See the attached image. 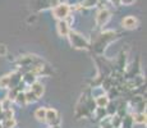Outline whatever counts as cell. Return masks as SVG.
Segmentation results:
<instances>
[{
	"label": "cell",
	"mask_w": 147,
	"mask_h": 128,
	"mask_svg": "<svg viewBox=\"0 0 147 128\" xmlns=\"http://www.w3.org/2000/svg\"><path fill=\"white\" fill-rule=\"evenodd\" d=\"M118 37H119V33L115 32V31H104V32H100L97 36L92 39V42H90V47H92L96 53L101 54L104 53V50L106 49L110 42H113Z\"/></svg>",
	"instance_id": "cell-1"
},
{
	"label": "cell",
	"mask_w": 147,
	"mask_h": 128,
	"mask_svg": "<svg viewBox=\"0 0 147 128\" xmlns=\"http://www.w3.org/2000/svg\"><path fill=\"white\" fill-rule=\"evenodd\" d=\"M67 37L69 39L70 45H72L74 49H78V50H90L91 49V47H90V41L88 40L84 37L83 35L76 32V31L70 30V32L68 33Z\"/></svg>",
	"instance_id": "cell-2"
},
{
	"label": "cell",
	"mask_w": 147,
	"mask_h": 128,
	"mask_svg": "<svg viewBox=\"0 0 147 128\" xmlns=\"http://www.w3.org/2000/svg\"><path fill=\"white\" fill-rule=\"evenodd\" d=\"M70 12H72V7H70L69 4H67L65 1L55 5V7H53V9H51L54 18H56L58 21H64L65 17L70 14Z\"/></svg>",
	"instance_id": "cell-3"
},
{
	"label": "cell",
	"mask_w": 147,
	"mask_h": 128,
	"mask_svg": "<svg viewBox=\"0 0 147 128\" xmlns=\"http://www.w3.org/2000/svg\"><path fill=\"white\" fill-rule=\"evenodd\" d=\"M111 18V12L107 8H101L97 13H96V24L98 27H104Z\"/></svg>",
	"instance_id": "cell-4"
},
{
	"label": "cell",
	"mask_w": 147,
	"mask_h": 128,
	"mask_svg": "<svg viewBox=\"0 0 147 128\" xmlns=\"http://www.w3.org/2000/svg\"><path fill=\"white\" fill-rule=\"evenodd\" d=\"M45 123H47L50 127H59L60 124V115L55 109H46V118Z\"/></svg>",
	"instance_id": "cell-5"
},
{
	"label": "cell",
	"mask_w": 147,
	"mask_h": 128,
	"mask_svg": "<svg viewBox=\"0 0 147 128\" xmlns=\"http://www.w3.org/2000/svg\"><path fill=\"white\" fill-rule=\"evenodd\" d=\"M138 23L140 22L134 16H127L121 19V26L125 30H134V28L138 27Z\"/></svg>",
	"instance_id": "cell-6"
},
{
	"label": "cell",
	"mask_w": 147,
	"mask_h": 128,
	"mask_svg": "<svg viewBox=\"0 0 147 128\" xmlns=\"http://www.w3.org/2000/svg\"><path fill=\"white\" fill-rule=\"evenodd\" d=\"M19 82H22V73L19 72V70H16V72L10 73L9 74V89L17 87L19 85Z\"/></svg>",
	"instance_id": "cell-7"
},
{
	"label": "cell",
	"mask_w": 147,
	"mask_h": 128,
	"mask_svg": "<svg viewBox=\"0 0 147 128\" xmlns=\"http://www.w3.org/2000/svg\"><path fill=\"white\" fill-rule=\"evenodd\" d=\"M30 90L32 91L33 93H35L37 99H41L42 95L45 93V86L41 83V82H38V81H36L35 83L31 85V86H30Z\"/></svg>",
	"instance_id": "cell-8"
},
{
	"label": "cell",
	"mask_w": 147,
	"mask_h": 128,
	"mask_svg": "<svg viewBox=\"0 0 147 128\" xmlns=\"http://www.w3.org/2000/svg\"><path fill=\"white\" fill-rule=\"evenodd\" d=\"M56 30H58L59 36L61 37H67L68 33L70 32V27L68 26L64 21H58V24H56Z\"/></svg>",
	"instance_id": "cell-9"
},
{
	"label": "cell",
	"mask_w": 147,
	"mask_h": 128,
	"mask_svg": "<svg viewBox=\"0 0 147 128\" xmlns=\"http://www.w3.org/2000/svg\"><path fill=\"white\" fill-rule=\"evenodd\" d=\"M22 79H23L24 85L31 86L32 83H35V82L37 81V76H36L35 73H32L31 70H28V72H24L23 74H22Z\"/></svg>",
	"instance_id": "cell-10"
},
{
	"label": "cell",
	"mask_w": 147,
	"mask_h": 128,
	"mask_svg": "<svg viewBox=\"0 0 147 128\" xmlns=\"http://www.w3.org/2000/svg\"><path fill=\"white\" fill-rule=\"evenodd\" d=\"M109 101H110V99L106 93H102V95H98L95 98V104L97 108H106Z\"/></svg>",
	"instance_id": "cell-11"
},
{
	"label": "cell",
	"mask_w": 147,
	"mask_h": 128,
	"mask_svg": "<svg viewBox=\"0 0 147 128\" xmlns=\"http://www.w3.org/2000/svg\"><path fill=\"white\" fill-rule=\"evenodd\" d=\"M133 118V123L134 124H146V112H136L132 114Z\"/></svg>",
	"instance_id": "cell-12"
},
{
	"label": "cell",
	"mask_w": 147,
	"mask_h": 128,
	"mask_svg": "<svg viewBox=\"0 0 147 128\" xmlns=\"http://www.w3.org/2000/svg\"><path fill=\"white\" fill-rule=\"evenodd\" d=\"M134 123H133V118H132V114H127L121 118V124L120 128H133Z\"/></svg>",
	"instance_id": "cell-13"
},
{
	"label": "cell",
	"mask_w": 147,
	"mask_h": 128,
	"mask_svg": "<svg viewBox=\"0 0 147 128\" xmlns=\"http://www.w3.org/2000/svg\"><path fill=\"white\" fill-rule=\"evenodd\" d=\"M35 118L36 121L41 122V123H45V118H46V108H38V109L35 110Z\"/></svg>",
	"instance_id": "cell-14"
},
{
	"label": "cell",
	"mask_w": 147,
	"mask_h": 128,
	"mask_svg": "<svg viewBox=\"0 0 147 128\" xmlns=\"http://www.w3.org/2000/svg\"><path fill=\"white\" fill-rule=\"evenodd\" d=\"M106 113H107V116H113L117 114V109H118V102L117 101H109V104L106 105Z\"/></svg>",
	"instance_id": "cell-15"
},
{
	"label": "cell",
	"mask_w": 147,
	"mask_h": 128,
	"mask_svg": "<svg viewBox=\"0 0 147 128\" xmlns=\"http://www.w3.org/2000/svg\"><path fill=\"white\" fill-rule=\"evenodd\" d=\"M14 102L18 104L19 106H26L27 101H26V96H24V91H19V92L17 93L16 99H14Z\"/></svg>",
	"instance_id": "cell-16"
},
{
	"label": "cell",
	"mask_w": 147,
	"mask_h": 128,
	"mask_svg": "<svg viewBox=\"0 0 147 128\" xmlns=\"http://www.w3.org/2000/svg\"><path fill=\"white\" fill-rule=\"evenodd\" d=\"M94 114L96 116V119H98V121H101V119H104V118H106L107 116V113H106L105 108H96Z\"/></svg>",
	"instance_id": "cell-17"
},
{
	"label": "cell",
	"mask_w": 147,
	"mask_h": 128,
	"mask_svg": "<svg viewBox=\"0 0 147 128\" xmlns=\"http://www.w3.org/2000/svg\"><path fill=\"white\" fill-rule=\"evenodd\" d=\"M24 96H26V101H27V104H33V102H36L38 100L37 98H36V95L32 92L31 90H28V91H24Z\"/></svg>",
	"instance_id": "cell-18"
},
{
	"label": "cell",
	"mask_w": 147,
	"mask_h": 128,
	"mask_svg": "<svg viewBox=\"0 0 147 128\" xmlns=\"http://www.w3.org/2000/svg\"><path fill=\"white\" fill-rule=\"evenodd\" d=\"M1 126L3 128H16L17 126V121H16V118H10V119H5V121H3L1 122Z\"/></svg>",
	"instance_id": "cell-19"
},
{
	"label": "cell",
	"mask_w": 147,
	"mask_h": 128,
	"mask_svg": "<svg viewBox=\"0 0 147 128\" xmlns=\"http://www.w3.org/2000/svg\"><path fill=\"white\" fill-rule=\"evenodd\" d=\"M0 89H9V74L0 77Z\"/></svg>",
	"instance_id": "cell-20"
},
{
	"label": "cell",
	"mask_w": 147,
	"mask_h": 128,
	"mask_svg": "<svg viewBox=\"0 0 147 128\" xmlns=\"http://www.w3.org/2000/svg\"><path fill=\"white\" fill-rule=\"evenodd\" d=\"M143 100H146V99H143V95H136V96H132V98H131L129 104H131L132 106H136V105H138L140 102H142Z\"/></svg>",
	"instance_id": "cell-21"
},
{
	"label": "cell",
	"mask_w": 147,
	"mask_h": 128,
	"mask_svg": "<svg viewBox=\"0 0 147 128\" xmlns=\"http://www.w3.org/2000/svg\"><path fill=\"white\" fill-rule=\"evenodd\" d=\"M97 4H98V0H83L81 7L83 8V9H86V8H94Z\"/></svg>",
	"instance_id": "cell-22"
},
{
	"label": "cell",
	"mask_w": 147,
	"mask_h": 128,
	"mask_svg": "<svg viewBox=\"0 0 147 128\" xmlns=\"http://www.w3.org/2000/svg\"><path fill=\"white\" fill-rule=\"evenodd\" d=\"M1 116H3V121H5V119H10L14 116V112L13 109L10 108V109H5L1 112Z\"/></svg>",
	"instance_id": "cell-23"
},
{
	"label": "cell",
	"mask_w": 147,
	"mask_h": 128,
	"mask_svg": "<svg viewBox=\"0 0 147 128\" xmlns=\"http://www.w3.org/2000/svg\"><path fill=\"white\" fill-rule=\"evenodd\" d=\"M101 128H113L111 122H110V116H106V118L101 119Z\"/></svg>",
	"instance_id": "cell-24"
},
{
	"label": "cell",
	"mask_w": 147,
	"mask_h": 128,
	"mask_svg": "<svg viewBox=\"0 0 147 128\" xmlns=\"http://www.w3.org/2000/svg\"><path fill=\"white\" fill-rule=\"evenodd\" d=\"M8 54V47L7 45L0 44V56H5Z\"/></svg>",
	"instance_id": "cell-25"
},
{
	"label": "cell",
	"mask_w": 147,
	"mask_h": 128,
	"mask_svg": "<svg viewBox=\"0 0 147 128\" xmlns=\"http://www.w3.org/2000/svg\"><path fill=\"white\" fill-rule=\"evenodd\" d=\"M136 0H120V5H132Z\"/></svg>",
	"instance_id": "cell-26"
},
{
	"label": "cell",
	"mask_w": 147,
	"mask_h": 128,
	"mask_svg": "<svg viewBox=\"0 0 147 128\" xmlns=\"http://www.w3.org/2000/svg\"><path fill=\"white\" fill-rule=\"evenodd\" d=\"M110 1H111L114 5H117V7L118 5H120V0H110Z\"/></svg>",
	"instance_id": "cell-27"
},
{
	"label": "cell",
	"mask_w": 147,
	"mask_h": 128,
	"mask_svg": "<svg viewBox=\"0 0 147 128\" xmlns=\"http://www.w3.org/2000/svg\"><path fill=\"white\" fill-rule=\"evenodd\" d=\"M98 1H104V3H106V1H109V0H98Z\"/></svg>",
	"instance_id": "cell-28"
},
{
	"label": "cell",
	"mask_w": 147,
	"mask_h": 128,
	"mask_svg": "<svg viewBox=\"0 0 147 128\" xmlns=\"http://www.w3.org/2000/svg\"><path fill=\"white\" fill-rule=\"evenodd\" d=\"M0 128H3V126H1V123H0Z\"/></svg>",
	"instance_id": "cell-29"
}]
</instances>
